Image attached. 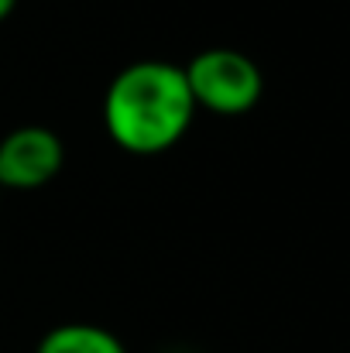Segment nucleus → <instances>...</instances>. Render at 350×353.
I'll use <instances>...</instances> for the list:
<instances>
[{"instance_id": "f257e3e1", "label": "nucleus", "mask_w": 350, "mask_h": 353, "mask_svg": "<svg viewBox=\"0 0 350 353\" xmlns=\"http://www.w3.org/2000/svg\"><path fill=\"white\" fill-rule=\"evenodd\" d=\"M196 120L186 69L162 59H141L120 69L104 97V123L127 154H162L175 148Z\"/></svg>"}, {"instance_id": "f03ea898", "label": "nucleus", "mask_w": 350, "mask_h": 353, "mask_svg": "<svg viewBox=\"0 0 350 353\" xmlns=\"http://www.w3.org/2000/svg\"><path fill=\"white\" fill-rule=\"evenodd\" d=\"M182 69L196 110H210L217 117H244L261 103L264 76L257 62L237 48H206Z\"/></svg>"}, {"instance_id": "7ed1b4c3", "label": "nucleus", "mask_w": 350, "mask_h": 353, "mask_svg": "<svg viewBox=\"0 0 350 353\" xmlns=\"http://www.w3.org/2000/svg\"><path fill=\"white\" fill-rule=\"evenodd\" d=\"M66 165L62 137L48 127L24 123L3 134L0 141V189H41L48 185Z\"/></svg>"}, {"instance_id": "20e7f679", "label": "nucleus", "mask_w": 350, "mask_h": 353, "mask_svg": "<svg viewBox=\"0 0 350 353\" xmlns=\"http://www.w3.org/2000/svg\"><path fill=\"white\" fill-rule=\"evenodd\" d=\"M35 353H127L120 336L97 323H62L52 326Z\"/></svg>"}, {"instance_id": "39448f33", "label": "nucleus", "mask_w": 350, "mask_h": 353, "mask_svg": "<svg viewBox=\"0 0 350 353\" xmlns=\"http://www.w3.org/2000/svg\"><path fill=\"white\" fill-rule=\"evenodd\" d=\"M14 7H17V0H0V21H7L14 14Z\"/></svg>"}]
</instances>
